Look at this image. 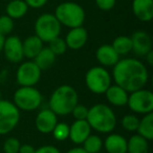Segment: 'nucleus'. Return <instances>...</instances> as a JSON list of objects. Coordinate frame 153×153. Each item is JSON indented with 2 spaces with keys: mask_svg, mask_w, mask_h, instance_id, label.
<instances>
[{
  "mask_svg": "<svg viewBox=\"0 0 153 153\" xmlns=\"http://www.w3.org/2000/svg\"><path fill=\"white\" fill-rule=\"evenodd\" d=\"M113 67L112 78L115 84L127 92L145 88L149 80V72L146 65L134 58L119 60Z\"/></svg>",
  "mask_w": 153,
  "mask_h": 153,
  "instance_id": "1",
  "label": "nucleus"
},
{
  "mask_svg": "<svg viewBox=\"0 0 153 153\" xmlns=\"http://www.w3.org/2000/svg\"><path fill=\"white\" fill-rule=\"evenodd\" d=\"M86 121L91 129L101 133H110L117 126V117L111 107L106 104H96L88 108Z\"/></svg>",
  "mask_w": 153,
  "mask_h": 153,
  "instance_id": "2",
  "label": "nucleus"
},
{
  "mask_svg": "<svg viewBox=\"0 0 153 153\" xmlns=\"http://www.w3.org/2000/svg\"><path fill=\"white\" fill-rule=\"evenodd\" d=\"M78 92L70 85H61L56 88L49 99V109L57 115H67L71 113L78 104Z\"/></svg>",
  "mask_w": 153,
  "mask_h": 153,
  "instance_id": "3",
  "label": "nucleus"
},
{
  "mask_svg": "<svg viewBox=\"0 0 153 153\" xmlns=\"http://www.w3.org/2000/svg\"><path fill=\"white\" fill-rule=\"evenodd\" d=\"M53 15L60 24L68 28L83 26L86 19V13L81 4L74 1H64L57 5Z\"/></svg>",
  "mask_w": 153,
  "mask_h": 153,
  "instance_id": "4",
  "label": "nucleus"
},
{
  "mask_svg": "<svg viewBox=\"0 0 153 153\" xmlns=\"http://www.w3.org/2000/svg\"><path fill=\"white\" fill-rule=\"evenodd\" d=\"M62 25L51 13L41 14L35 21V35L43 42L48 43L61 34Z\"/></svg>",
  "mask_w": 153,
  "mask_h": 153,
  "instance_id": "5",
  "label": "nucleus"
},
{
  "mask_svg": "<svg viewBox=\"0 0 153 153\" xmlns=\"http://www.w3.org/2000/svg\"><path fill=\"white\" fill-rule=\"evenodd\" d=\"M13 103L19 110H36L42 103V94L34 86H21L14 94Z\"/></svg>",
  "mask_w": 153,
  "mask_h": 153,
  "instance_id": "6",
  "label": "nucleus"
},
{
  "mask_svg": "<svg viewBox=\"0 0 153 153\" xmlns=\"http://www.w3.org/2000/svg\"><path fill=\"white\" fill-rule=\"evenodd\" d=\"M85 83L91 92L102 94L111 85V76L104 66H94L86 72Z\"/></svg>",
  "mask_w": 153,
  "mask_h": 153,
  "instance_id": "7",
  "label": "nucleus"
},
{
  "mask_svg": "<svg viewBox=\"0 0 153 153\" xmlns=\"http://www.w3.org/2000/svg\"><path fill=\"white\" fill-rule=\"evenodd\" d=\"M20 121V110L13 102L0 100V135L15 129Z\"/></svg>",
  "mask_w": 153,
  "mask_h": 153,
  "instance_id": "8",
  "label": "nucleus"
},
{
  "mask_svg": "<svg viewBox=\"0 0 153 153\" xmlns=\"http://www.w3.org/2000/svg\"><path fill=\"white\" fill-rule=\"evenodd\" d=\"M127 105L133 112L146 114L153 110V94L148 89L140 88L130 92Z\"/></svg>",
  "mask_w": 153,
  "mask_h": 153,
  "instance_id": "9",
  "label": "nucleus"
},
{
  "mask_svg": "<svg viewBox=\"0 0 153 153\" xmlns=\"http://www.w3.org/2000/svg\"><path fill=\"white\" fill-rule=\"evenodd\" d=\"M42 70L36 65L34 61L22 63L16 72L17 83L20 86H35L41 78Z\"/></svg>",
  "mask_w": 153,
  "mask_h": 153,
  "instance_id": "10",
  "label": "nucleus"
},
{
  "mask_svg": "<svg viewBox=\"0 0 153 153\" xmlns=\"http://www.w3.org/2000/svg\"><path fill=\"white\" fill-rule=\"evenodd\" d=\"M7 60L12 63H19L24 58L22 40L17 36H9L4 39L2 48Z\"/></svg>",
  "mask_w": 153,
  "mask_h": 153,
  "instance_id": "11",
  "label": "nucleus"
},
{
  "mask_svg": "<svg viewBox=\"0 0 153 153\" xmlns=\"http://www.w3.org/2000/svg\"><path fill=\"white\" fill-rule=\"evenodd\" d=\"M130 38L132 42V51L138 57H145L146 53L152 51L151 37L145 30H136Z\"/></svg>",
  "mask_w": 153,
  "mask_h": 153,
  "instance_id": "12",
  "label": "nucleus"
},
{
  "mask_svg": "<svg viewBox=\"0 0 153 153\" xmlns=\"http://www.w3.org/2000/svg\"><path fill=\"white\" fill-rule=\"evenodd\" d=\"M58 123L57 114L51 109H43L37 114L35 125L39 132L44 134L51 133Z\"/></svg>",
  "mask_w": 153,
  "mask_h": 153,
  "instance_id": "13",
  "label": "nucleus"
},
{
  "mask_svg": "<svg viewBox=\"0 0 153 153\" xmlns=\"http://www.w3.org/2000/svg\"><path fill=\"white\" fill-rule=\"evenodd\" d=\"M90 132H91V127L86 120H76L69 126L68 138H70L74 144L82 145V143L90 135Z\"/></svg>",
  "mask_w": 153,
  "mask_h": 153,
  "instance_id": "14",
  "label": "nucleus"
},
{
  "mask_svg": "<svg viewBox=\"0 0 153 153\" xmlns=\"http://www.w3.org/2000/svg\"><path fill=\"white\" fill-rule=\"evenodd\" d=\"M64 40L67 45V48L76 51V49L82 48L86 44L88 40V33L83 26L70 28Z\"/></svg>",
  "mask_w": 153,
  "mask_h": 153,
  "instance_id": "15",
  "label": "nucleus"
},
{
  "mask_svg": "<svg viewBox=\"0 0 153 153\" xmlns=\"http://www.w3.org/2000/svg\"><path fill=\"white\" fill-rule=\"evenodd\" d=\"M131 10L134 17L140 21H151L153 18V0H132Z\"/></svg>",
  "mask_w": 153,
  "mask_h": 153,
  "instance_id": "16",
  "label": "nucleus"
},
{
  "mask_svg": "<svg viewBox=\"0 0 153 153\" xmlns=\"http://www.w3.org/2000/svg\"><path fill=\"white\" fill-rule=\"evenodd\" d=\"M96 58L102 66H114L120 60V56L113 49L111 44H103L97 49Z\"/></svg>",
  "mask_w": 153,
  "mask_h": 153,
  "instance_id": "17",
  "label": "nucleus"
},
{
  "mask_svg": "<svg viewBox=\"0 0 153 153\" xmlns=\"http://www.w3.org/2000/svg\"><path fill=\"white\" fill-rule=\"evenodd\" d=\"M105 94H106L107 101L113 106L123 107L127 105L129 92H127L124 88H122L117 84L109 86L105 91Z\"/></svg>",
  "mask_w": 153,
  "mask_h": 153,
  "instance_id": "18",
  "label": "nucleus"
},
{
  "mask_svg": "<svg viewBox=\"0 0 153 153\" xmlns=\"http://www.w3.org/2000/svg\"><path fill=\"white\" fill-rule=\"evenodd\" d=\"M103 145L107 153H127V140L121 134H109Z\"/></svg>",
  "mask_w": 153,
  "mask_h": 153,
  "instance_id": "19",
  "label": "nucleus"
},
{
  "mask_svg": "<svg viewBox=\"0 0 153 153\" xmlns=\"http://www.w3.org/2000/svg\"><path fill=\"white\" fill-rule=\"evenodd\" d=\"M43 43L44 42H43L40 38H38L36 35H33V36L27 37L25 40L22 41L24 58L34 59V58L39 53V51L44 47Z\"/></svg>",
  "mask_w": 153,
  "mask_h": 153,
  "instance_id": "20",
  "label": "nucleus"
},
{
  "mask_svg": "<svg viewBox=\"0 0 153 153\" xmlns=\"http://www.w3.org/2000/svg\"><path fill=\"white\" fill-rule=\"evenodd\" d=\"M28 9L30 7L24 0H11L5 7V15L13 20L21 19L27 14Z\"/></svg>",
  "mask_w": 153,
  "mask_h": 153,
  "instance_id": "21",
  "label": "nucleus"
},
{
  "mask_svg": "<svg viewBox=\"0 0 153 153\" xmlns=\"http://www.w3.org/2000/svg\"><path fill=\"white\" fill-rule=\"evenodd\" d=\"M56 58H57V56H55V53L47 46L43 47L39 51L38 55L34 58V62L41 70H47L55 64Z\"/></svg>",
  "mask_w": 153,
  "mask_h": 153,
  "instance_id": "22",
  "label": "nucleus"
},
{
  "mask_svg": "<svg viewBox=\"0 0 153 153\" xmlns=\"http://www.w3.org/2000/svg\"><path fill=\"white\" fill-rule=\"evenodd\" d=\"M149 140L140 136V134H134L127 140V153H148Z\"/></svg>",
  "mask_w": 153,
  "mask_h": 153,
  "instance_id": "23",
  "label": "nucleus"
},
{
  "mask_svg": "<svg viewBox=\"0 0 153 153\" xmlns=\"http://www.w3.org/2000/svg\"><path fill=\"white\" fill-rule=\"evenodd\" d=\"M137 134L146 138L147 140H153V113H146L142 120H140L137 127Z\"/></svg>",
  "mask_w": 153,
  "mask_h": 153,
  "instance_id": "24",
  "label": "nucleus"
},
{
  "mask_svg": "<svg viewBox=\"0 0 153 153\" xmlns=\"http://www.w3.org/2000/svg\"><path fill=\"white\" fill-rule=\"evenodd\" d=\"M111 46L119 56H125L132 51L131 38L128 36H119L113 40Z\"/></svg>",
  "mask_w": 153,
  "mask_h": 153,
  "instance_id": "25",
  "label": "nucleus"
},
{
  "mask_svg": "<svg viewBox=\"0 0 153 153\" xmlns=\"http://www.w3.org/2000/svg\"><path fill=\"white\" fill-rule=\"evenodd\" d=\"M82 148L87 153H100L103 148V140L99 135H92L90 134L83 143Z\"/></svg>",
  "mask_w": 153,
  "mask_h": 153,
  "instance_id": "26",
  "label": "nucleus"
},
{
  "mask_svg": "<svg viewBox=\"0 0 153 153\" xmlns=\"http://www.w3.org/2000/svg\"><path fill=\"white\" fill-rule=\"evenodd\" d=\"M48 48L55 53V56H62L67 51V45L65 43V40L62 39L61 37L53 39L48 42Z\"/></svg>",
  "mask_w": 153,
  "mask_h": 153,
  "instance_id": "27",
  "label": "nucleus"
},
{
  "mask_svg": "<svg viewBox=\"0 0 153 153\" xmlns=\"http://www.w3.org/2000/svg\"><path fill=\"white\" fill-rule=\"evenodd\" d=\"M138 123H140V119L134 114H126L121 121L122 127L129 132L136 131L138 127Z\"/></svg>",
  "mask_w": 153,
  "mask_h": 153,
  "instance_id": "28",
  "label": "nucleus"
},
{
  "mask_svg": "<svg viewBox=\"0 0 153 153\" xmlns=\"http://www.w3.org/2000/svg\"><path fill=\"white\" fill-rule=\"evenodd\" d=\"M51 133L57 140H65L69 136V126L66 123H57Z\"/></svg>",
  "mask_w": 153,
  "mask_h": 153,
  "instance_id": "29",
  "label": "nucleus"
},
{
  "mask_svg": "<svg viewBox=\"0 0 153 153\" xmlns=\"http://www.w3.org/2000/svg\"><path fill=\"white\" fill-rule=\"evenodd\" d=\"M14 20L7 15H1L0 16V34L2 36H7L10 35L14 30Z\"/></svg>",
  "mask_w": 153,
  "mask_h": 153,
  "instance_id": "30",
  "label": "nucleus"
},
{
  "mask_svg": "<svg viewBox=\"0 0 153 153\" xmlns=\"http://www.w3.org/2000/svg\"><path fill=\"white\" fill-rule=\"evenodd\" d=\"M19 140L16 137H9L5 140L4 144H3V151L4 153H18L20 149Z\"/></svg>",
  "mask_w": 153,
  "mask_h": 153,
  "instance_id": "31",
  "label": "nucleus"
},
{
  "mask_svg": "<svg viewBox=\"0 0 153 153\" xmlns=\"http://www.w3.org/2000/svg\"><path fill=\"white\" fill-rule=\"evenodd\" d=\"M71 113L76 120H86L88 114V108L84 105L76 104L71 110Z\"/></svg>",
  "mask_w": 153,
  "mask_h": 153,
  "instance_id": "32",
  "label": "nucleus"
},
{
  "mask_svg": "<svg viewBox=\"0 0 153 153\" xmlns=\"http://www.w3.org/2000/svg\"><path fill=\"white\" fill-rule=\"evenodd\" d=\"M96 5L98 7L99 10L104 12L111 11L115 7L117 0H94Z\"/></svg>",
  "mask_w": 153,
  "mask_h": 153,
  "instance_id": "33",
  "label": "nucleus"
},
{
  "mask_svg": "<svg viewBox=\"0 0 153 153\" xmlns=\"http://www.w3.org/2000/svg\"><path fill=\"white\" fill-rule=\"evenodd\" d=\"M24 1L28 5V7L32 9H41L48 2V0H24Z\"/></svg>",
  "mask_w": 153,
  "mask_h": 153,
  "instance_id": "34",
  "label": "nucleus"
},
{
  "mask_svg": "<svg viewBox=\"0 0 153 153\" xmlns=\"http://www.w3.org/2000/svg\"><path fill=\"white\" fill-rule=\"evenodd\" d=\"M35 153H60V151L56 147L51 146V145H45V146H42L40 148L36 149Z\"/></svg>",
  "mask_w": 153,
  "mask_h": 153,
  "instance_id": "35",
  "label": "nucleus"
},
{
  "mask_svg": "<svg viewBox=\"0 0 153 153\" xmlns=\"http://www.w3.org/2000/svg\"><path fill=\"white\" fill-rule=\"evenodd\" d=\"M35 150H36V149H35L32 145L24 144L20 146L19 152L18 153H35Z\"/></svg>",
  "mask_w": 153,
  "mask_h": 153,
  "instance_id": "36",
  "label": "nucleus"
},
{
  "mask_svg": "<svg viewBox=\"0 0 153 153\" xmlns=\"http://www.w3.org/2000/svg\"><path fill=\"white\" fill-rule=\"evenodd\" d=\"M145 59H146L147 63L149 64L150 66L153 65V51H150L148 53H146L145 56Z\"/></svg>",
  "mask_w": 153,
  "mask_h": 153,
  "instance_id": "37",
  "label": "nucleus"
},
{
  "mask_svg": "<svg viewBox=\"0 0 153 153\" xmlns=\"http://www.w3.org/2000/svg\"><path fill=\"white\" fill-rule=\"evenodd\" d=\"M66 153H87L82 147H74V148L68 150Z\"/></svg>",
  "mask_w": 153,
  "mask_h": 153,
  "instance_id": "38",
  "label": "nucleus"
},
{
  "mask_svg": "<svg viewBox=\"0 0 153 153\" xmlns=\"http://www.w3.org/2000/svg\"><path fill=\"white\" fill-rule=\"evenodd\" d=\"M4 39H5V37H4V36H2V35L0 34V53L2 51L3 43H4Z\"/></svg>",
  "mask_w": 153,
  "mask_h": 153,
  "instance_id": "39",
  "label": "nucleus"
},
{
  "mask_svg": "<svg viewBox=\"0 0 153 153\" xmlns=\"http://www.w3.org/2000/svg\"><path fill=\"white\" fill-rule=\"evenodd\" d=\"M0 100H1V92H0Z\"/></svg>",
  "mask_w": 153,
  "mask_h": 153,
  "instance_id": "40",
  "label": "nucleus"
}]
</instances>
